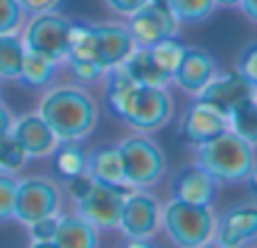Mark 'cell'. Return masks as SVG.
Returning a JSON list of instances; mask_svg holds the SVG:
<instances>
[{
  "label": "cell",
  "mask_w": 257,
  "mask_h": 248,
  "mask_svg": "<svg viewBox=\"0 0 257 248\" xmlns=\"http://www.w3.org/2000/svg\"><path fill=\"white\" fill-rule=\"evenodd\" d=\"M169 7H172L176 21L187 23V25H196V23H203L212 16V12L217 9L214 0H167Z\"/></svg>",
  "instance_id": "cell-26"
},
{
  "label": "cell",
  "mask_w": 257,
  "mask_h": 248,
  "mask_svg": "<svg viewBox=\"0 0 257 248\" xmlns=\"http://www.w3.org/2000/svg\"><path fill=\"white\" fill-rule=\"evenodd\" d=\"M63 0H18L23 9H25L27 16H34V14H43V12H57V7Z\"/></svg>",
  "instance_id": "cell-35"
},
{
  "label": "cell",
  "mask_w": 257,
  "mask_h": 248,
  "mask_svg": "<svg viewBox=\"0 0 257 248\" xmlns=\"http://www.w3.org/2000/svg\"><path fill=\"white\" fill-rule=\"evenodd\" d=\"M90 187H93V181H90L86 174H81V176H75V178H70V181H66V194L70 196L72 201H77V199H81Z\"/></svg>",
  "instance_id": "cell-36"
},
{
  "label": "cell",
  "mask_w": 257,
  "mask_h": 248,
  "mask_svg": "<svg viewBox=\"0 0 257 248\" xmlns=\"http://www.w3.org/2000/svg\"><path fill=\"white\" fill-rule=\"evenodd\" d=\"M52 241L59 248H99V230L77 212L59 214Z\"/></svg>",
  "instance_id": "cell-19"
},
{
  "label": "cell",
  "mask_w": 257,
  "mask_h": 248,
  "mask_svg": "<svg viewBox=\"0 0 257 248\" xmlns=\"http://www.w3.org/2000/svg\"><path fill=\"white\" fill-rule=\"evenodd\" d=\"M57 68H59V63L25 50V59H23L21 75H18V84H23L25 88H32V90L50 88L54 77H57Z\"/></svg>",
  "instance_id": "cell-22"
},
{
  "label": "cell",
  "mask_w": 257,
  "mask_h": 248,
  "mask_svg": "<svg viewBox=\"0 0 257 248\" xmlns=\"http://www.w3.org/2000/svg\"><path fill=\"white\" fill-rule=\"evenodd\" d=\"M255 102H257V90H255Z\"/></svg>",
  "instance_id": "cell-44"
},
{
  "label": "cell",
  "mask_w": 257,
  "mask_h": 248,
  "mask_svg": "<svg viewBox=\"0 0 257 248\" xmlns=\"http://www.w3.org/2000/svg\"><path fill=\"white\" fill-rule=\"evenodd\" d=\"M27 163H30V156L25 154V149L18 145L12 133L0 138V172L16 176L27 167Z\"/></svg>",
  "instance_id": "cell-27"
},
{
  "label": "cell",
  "mask_w": 257,
  "mask_h": 248,
  "mask_svg": "<svg viewBox=\"0 0 257 248\" xmlns=\"http://www.w3.org/2000/svg\"><path fill=\"white\" fill-rule=\"evenodd\" d=\"M102 81H104V104H106L108 113L115 120H120L138 84L126 75L124 66L108 68Z\"/></svg>",
  "instance_id": "cell-21"
},
{
  "label": "cell",
  "mask_w": 257,
  "mask_h": 248,
  "mask_svg": "<svg viewBox=\"0 0 257 248\" xmlns=\"http://www.w3.org/2000/svg\"><path fill=\"white\" fill-rule=\"evenodd\" d=\"M52 167L61 181L86 174V151L81 142H59L52 151Z\"/></svg>",
  "instance_id": "cell-23"
},
{
  "label": "cell",
  "mask_w": 257,
  "mask_h": 248,
  "mask_svg": "<svg viewBox=\"0 0 257 248\" xmlns=\"http://www.w3.org/2000/svg\"><path fill=\"white\" fill-rule=\"evenodd\" d=\"M235 70L248 81L250 86L257 90V41L248 43L244 50L239 52L235 63Z\"/></svg>",
  "instance_id": "cell-32"
},
{
  "label": "cell",
  "mask_w": 257,
  "mask_h": 248,
  "mask_svg": "<svg viewBox=\"0 0 257 248\" xmlns=\"http://www.w3.org/2000/svg\"><path fill=\"white\" fill-rule=\"evenodd\" d=\"M117 151H120L124 181L133 190H147L156 185L167 172V156L149 133L133 131L131 136L117 142Z\"/></svg>",
  "instance_id": "cell-4"
},
{
  "label": "cell",
  "mask_w": 257,
  "mask_h": 248,
  "mask_svg": "<svg viewBox=\"0 0 257 248\" xmlns=\"http://www.w3.org/2000/svg\"><path fill=\"white\" fill-rule=\"evenodd\" d=\"M27 248H59L54 241H32Z\"/></svg>",
  "instance_id": "cell-41"
},
{
  "label": "cell",
  "mask_w": 257,
  "mask_h": 248,
  "mask_svg": "<svg viewBox=\"0 0 257 248\" xmlns=\"http://www.w3.org/2000/svg\"><path fill=\"white\" fill-rule=\"evenodd\" d=\"M199 248H221V246H219L217 241H212V239H210V241H205V244H201Z\"/></svg>",
  "instance_id": "cell-43"
},
{
  "label": "cell",
  "mask_w": 257,
  "mask_h": 248,
  "mask_svg": "<svg viewBox=\"0 0 257 248\" xmlns=\"http://www.w3.org/2000/svg\"><path fill=\"white\" fill-rule=\"evenodd\" d=\"M63 192L57 181L48 176H25L18 178L14 221L30 226L32 221L61 212Z\"/></svg>",
  "instance_id": "cell-6"
},
{
  "label": "cell",
  "mask_w": 257,
  "mask_h": 248,
  "mask_svg": "<svg viewBox=\"0 0 257 248\" xmlns=\"http://www.w3.org/2000/svg\"><path fill=\"white\" fill-rule=\"evenodd\" d=\"M12 124H14V115L3 102H0V138L7 136L12 131Z\"/></svg>",
  "instance_id": "cell-37"
},
{
  "label": "cell",
  "mask_w": 257,
  "mask_h": 248,
  "mask_svg": "<svg viewBox=\"0 0 257 248\" xmlns=\"http://www.w3.org/2000/svg\"><path fill=\"white\" fill-rule=\"evenodd\" d=\"M237 7L241 9V14H244L248 21L257 23V0H239V5Z\"/></svg>",
  "instance_id": "cell-38"
},
{
  "label": "cell",
  "mask_w": 257,
  "mask_h": 248,
  "mask_svg": "<svg viewBox=\"0 0 257 248\" xmlns=\"http://www.w3.org/2000/svg\"><path fill=\"white\" fill-rule=\"evenodd\" d=\"M86 176L97 185L117 187V190H133L126 185L122 160L117 145H99L86 151Z\"/></svg>",
  "instance_id": "cell-18"
},
{
  "label": "cell",
  "mask_w": 257,
  "mask_h": 248,
  "mask_svg": "<svg viewBox=\"0 0 257 248\" xmlns=\"http://www.w3.org/2000/svg\"><path fill=\"white\" fill-rule=\"evenodd\" d=\"M36 113L52 129L59 142L86 140L99 120L95 97L84 86L77 84H59L45 88Z\"/></svg>",
  "instance_id": "cell-1"
},
{
  "label": "cell",
  "mask_w": 257,
  "mask_h": 248,
  "mask_svg": "<svg viewBox=\"0 0 257 248\" xmlns=\"http://www.w3.org/2000/svg\"><path fill=\"white\" fill-rule=\"evenodd\" d=\"M214 241L221 248H248L257 241V203H235L214 223Z\"/></svg>",
  "instance_id": "cell-12"
},
{
  "label": "cell",
  "mask_w": 257,
  "mask_h": 248,
  "mask_svg": "<svg viewBox=\"0 0 257 248\" xmlns=\"http://www.w3.org/2000/svg\"><path fill=\"white\" fill-rule=\"evenodd\" d=\"M70 18L59 12L34 14L25 21L21 30V39L27 52H34L61 66L68 52V34H70Z\"/></svg>",
  "instance_id": "cell-5"
},
{
  "label": "cell",
  "mask_w": 257,
  "mask_h": 248,
  "mask_svg": "<svg viewBox=\"0 0 257 248\" xmlns=\"http://www.w3.org/2000/svg\"><path fill=\"white\" fill-rule=\"evenodd\" d=\"M133 190H117V187L93 183V187L75 201V212L90 221L97 230H115L120 223L124 199Z\"/></svg>",
  "instance_id": "cell-9"
},
{
  "label": "cell",
  "mask_w": 257,
  "mask_h": 248,
  "mask_svg": "<svg viewBox=\"0 0 257 248\" xmlns=\"http://www.w3.org/2000/svg\"><path fill=\"white\" fill-rule=\"evenodd\" d=\"M255 97V88L239 75L237 70L230 72H217L208 81L203 90L196 95V102L219 111L221 115H230L239 104L248 102Z\"/></svg>",
  "instance_id": "cell-11"
},
{
  "label": "cell",
  "mask_w": 257,
  "mask_h": 248,
  "mask_svg": "<svg viewBox=\"0 0 257 248\" xmlns=\"http://www.w3.org/2000/svg\"><path fill=\"white\" fill-rule=\"evenodd\" d=\"M174 117V97L167 88L136 86L120 120L136 133H154Z\"/></svg>",
  "instance_id": "cell-7"
},
{
  "label": "cell",
  "mask_w": 257,
  "mask_h": 248,
  "mask_svg": "<svg viewBox=\"0 0 257 248\" xmlns=\"http://www.w3.org/2000/svg\"><path fill=\"white\" fill-rule=\"evenodd\" d=\"M23 59H25V45L21 32L0 36V81H18Z\"/></svg>",
  "instance_id": "cell-24"
},
{
  "label": "cell",
  "mask_w": 257,
  "mask_h": 248,
  "mask_svg": "<svg viewBox=\"0 0 257 248\" xmlns=\"http://www.w3.org/2000/svg\"><path fill=\"white\" fill-rule=\"evenodd\" d=\"M226 131L228 117L201 102L190 104L183 113L181 122H178V136L183 138V142H187L192 147L205 145V142L214 140Z\"/></svg>",
  "instance_id": "cell-13"
},
{
  "label": "cell",
  "mask_w": 257,
  "mask_h": 248,
  "mask_svg": "<svg viewBox=\"0 0 257 248\" xmlns=\"http://www.w3.org/2000/svg\"><path fill=\"white\" fill-rule=\"evenodd\" d=\"M27 21L25 9L18 5V0H0V36L18 34Z\"/></svg>",
  "instance_id": "cell-29"
},
{
  "label": "cell",
  "mask_w": 257,
  "mask_h": 248,
  "mask_svg": "<svg viewBox=\"0 0 257 248\" xmlns=\"http://www.w3.org/2000/svg\"><path fill=\"white\" fill-rule=\"evenodd\" d=\"M68 66V72L72 75V79L77 81V86H95L104 79L106 68H102L97 61H63Z\"/></svg>",
  "instance_id": "cell-30"
},
{
  "label": "cell",
  "mask_w": 257,
  "mask_h": 248,
  "mask_svg": "<svg viewBox=\"0 0 257 248\" xmlns=\"http://www.w3.org/2000/svg\"><path fill=\"white\" fill-rule=\"evenodd\" d=\"M214 5H217V7H237L239 0H214Z\"/></svg>",
  "instance_id": "cell-42"
},
{
  "label": "cell",
  "mask_w": 257,
  "mask_h": 248,
  "mask_svg": "<svg viewBox=\"0 0 257 248\" xmlns=\"http://www.w3.org/2000/svg\"><path fill=\"white\" fill-rule=\"evenodd\" d=\"M185 48L187 45L183 43L178 36H172V39H165V41H160V43H156L154 48H149V50H151V54H154L156 63H158L167 75H174V70L178 68V63H181V59H183Z\"/></svg>",
  "instance_id": "cell-28"
},
{
  "label": "cell",
  "mask_w": 257,
  "mask_h": 248,
  "mask_svg": "<svg viewBox=\"0 0 257 248\" xmlns=\"http://www.w3.org/2000/svg\"><path fill=\"white\" fill-rule=\"evenodd\" d=\"M12 133L16 142L25 149V154L32 158H48L57 149L59 140L52 133V129L43 122L39 113H25L21 117H14Z\"/></svg>",
  "instance_id": "cell-17"
},
{
  "label": "cell",
  "mask_w": 257,
  "mask_h": 248,
  "mask_svg": "<svg viewBox=\"0 0 257 248\" xmlns=\"http://www.w3.org/2000/svg\"><path fill=\"white\" fill-rule=\"evenodd\" d=\"M147 3H149V0H106V7L111 9L113 14H117V16L128 18L140 7H145Z\"/></svg>",
  "instance_id": "cell-34"
},
{
  "label": "cell",
  "mask_w": 257,
  "mask_h": 248,
  "mask_svg": "<svg viewBox=\"0 0 257 248\" xmlns=\"http://www.w3.org/2000/svg\"><path fill=\"white\" fill-rule=\"evenodd\" d=\"M228 131H232L237 138L248 142L250 147H257V102H255V97L239 104L228 115Z\"/></svg>",
  "instance_id": "cell-25"
},
{
  "label": "cell",
  "mask_w": 257,
  "mask_h": 248,
  "mask_svg": "<svg viewBox=\"0 0 257 248\" xmlns=\"http://www.w3.org/2000/svg\"><path fill=\"white\" fill-rule=\"evenodd\" d=\"M217 185L219 183L194 163L176 169V174L172 176L169 192H172V199L185 201V203L212 205L214 196H217Z\"/></svg>",
  "instance_id": "cell-16"
},
{
  "label": "cell",
  "mask_w": 257,
  "mask_h": 248,
  "mask_svg": "<svg viewBox=\"0 0 257 248\" xmlns=\"http://www.w3.org/2000/svg\"><path fill=\"white\" fill-rule=\"evenodd\" d=\"M133 41L131 34L124 25L120 23H99L93 25V52L95 61L99 66L115 68L126 61V57L133 52Z\"/></svg>",
  "instance_id": "cell-15"
},
{
  "label": "cell",
  "mask_w": 257,
  "mask_h": 248,
  "mask_svg": "<svg viewBox=\"0 0 257 248\" xmlns=\"http://www.w3.org/2000/svg\"><path fill=\"white\" fill-rule=\"evenodd\" d=\"M122 66H124L126 75L131 77L138 86L169 88V84H172V75H167V72L156 63L149 48H133V52L128 54Z\"/></svg>",
  "instance_id": "cell-20"
},
{
  "label": "cell",
  "mask_w": 257,
  "mask_h": 248,
  "mask_svg": "<svg viewBox=\"0 0 257 248\" xmlns=\"http://www.w3.org/2000/svg\"><path fill=\"white\" fill-rule=\"evenodd\" d=\"M217 72H219L217 61H214V57L208 50L187 45L185 52H183L181 63H178V68L172 75V84L178 86L183 93L196 97Z\"/></svg>",
  "instance_id": "cell-14"
},
{
  "label": "cell",
  "mask_w": 257,
  "mask_h": 248,
  "mask_svg": "<svg viewBox=\"0 0 257 248\" xmlns=\"http://www.w3.org/2000/svg\"><path fill=\"white\" fill-rule=\"evenodd\" d=\"M124 27L136 48H154L160 41L178 36L181 23L176 21L167 0H149L145 7L126 18Z\"/></svg>",
  "instance_id": "cell-8"
},
{
  "label": "cell",
  "mask_w": 257,
  "mask_h": 248,
  "mask_svg": "<svg viewBox=\"0 0 257 248\" xmlns=\"http://www.w3.org/2000/svg\"><path fill=\"white\" fill-rule=\"evenodd\" d=\"M196 165L210 174L217 183H244L253 169L257 156L255 147L237 138L232 131L221 133L219 138L196 147Z\"/></svg>",
  "instance_id": "cell-2"
},
{
  "label": "cell",
  "mask_w": 257,
  "mask_h": 248,
  "mask_svg": "<svg viewBox=\"0 0 257 248\" xmlns=\"http://www.w3.org/2000/svg\"><path fill=\"white\" fill-rule=\"evenodd\" d=\"M246 187H248V192H250V196L257 201V160H255V165H253V169H250V174L246 176Z\"/></svg>",
  "instance_id": "cell-39"
},
{
  "label": "cell",
  "mask_w": 257,
  "mask_h": 248,
  "mask_svg": "<svg viewBox=\"0 0 257 248\" xmlns=\"http://www.w3.org/2000/svg\"><path fill=\"white\" fill-rule=\"evenodd\" d=\"M120 248H158V246L151 244L149 239H126L124 237V241H122Z\"/></svg>",
  "instance_id": "cell-40"
},
{
  "label": "cell",
  "mask_w": 257,
  "mask_h": 248,
  "mask_svg": "<svg viewBox=\"0 0 257 248\" xmlns=\"http://www.w3.org/2000/svg\"><path fill=\"white\" fill-rule=\"evenodd\" d=\"M217 217L212 205L185 203L178 199H169L165 208H160V226L176 248H199L212 239Z\"/></svg>",
  "instance_id": "cell-3"
},
{
  "label": "cell",
  "mask_w": 257,
  "mask_h": 248,
  "mask_svg": "<svg viewBox=\"0 0 257 248\" xmlns=\"http://www.w3.org/2000/svg\"><path fill=\"white\" fill-rule=\"evenodd\" d=\"M18 178L14 174L0 172V226L14 221V205H16Z\"/></svg>",
  "instance_id": "cell-31"
},
{
  "label": "cell",
  "mask_w": 257,
  "mask_h": 248,
  "mask_svg": "<svg viewBox=\"0 0 257 248\" xmlns=\"http://www.w3.org/2000/svg\"><path fill=\"white\" fill-rule=\"evenodd\" d=\"M57 226H59V214H52V217H43L32 221L27 226V232H30L32 241H52Z\"/></svg>",
  "instance_id": "cell-33"
},
{
  "label": "cell",
  "mask_w": 257,
  "mask_h": 248,
  "mask_svg": "<svg viewBox=\"0 0 257 248\" xmlns=\"http://www.w3.org/2000/svg\"><path fill=\"white\" fill-rule=\"evenodd\" d=\"M126 239H149L160 228V203L145 190H133L124 199L117 223Z\"/></svg>",
  "instance_id": "cell-10"
}]
</instances>
